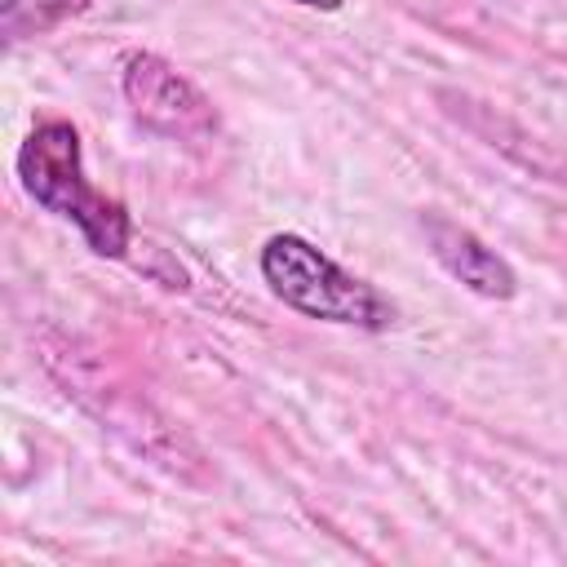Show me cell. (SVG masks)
Segmentation results:
<instances>
[{
    "mask_svg": "<svg viewBox=\"0 0 567 567\" xmlns=\"http://www.w3.org/2000/svg\"><path fill=\"white\" fill-rule=\"evenodd\" d=\"M421 230H425V244H430L434 261H439L461 288H470V292H478V297H487V301H509V297L518 292L514 266H509L492 244H483L474 230H465V226H456V221H447V217H439V213H425V217H421Z\"/></svg>",
    "mask_w": 567,
    "mask_h": 567,
    "instance_id": "4",
    "label": "cell"
},
{
    "mask_svg": "<svg viewBox=\"0 0 567 567\" xmlns=\"http://www.w3.org/2000/svg\"><path fill=\"white\" fill-rule=\"evenodd\" d=\"M133 266H137L142 275H151L155 284H164V288H177V292L190 288V275H186L164 248H155V244H142V257H133Z\"/></svg>",
    "mask_w": 567,
    "mask_h": 567,
    "instance_id": "6",
    "label": "cell"
},
{
    "mask_svg": "<svg viewBox=\"0 0 567 567\" xmlns=\"http://www.w3.org/2000/svg\"><path fill=\"white\" fill-rule=\"evenodd\" d=\"M292 4H306V9H319V13H337L346 0H292Z\"/></svg>",
    "mask_w": 567,
    "mask_h": 567,
    "instance_id": "7",
    "label": "cell"
},
{
    "mask_svg": "<svg viewBox=\"0 0 567 567\" xmlns=\"http://www.w3.org/2000/svg\"><path fill=\"white\" fill-rule=\"evenodd\" d=\"M18 182L44 213L71 221L97 257H133V217L120 199H106L89 186L80 128L71 120H44L27 133L18 146Z\"/></svg>",
    "mask_w": 567,
    "mask_h": 567,
    "instance_id": "1",
    "label": "cell"
},
{
    "mask_svg": "<svg viewBox=\"0 0 567 567\" xmlns=\"http://www.w3.org/2000/svg\"><path fill=\"white\" fill-rule=\"evenodd\" d=\"M93 0H0V31L4 40H31V35H49L62 22L80 18Z\"/></svg>",
    "mask_w": 567,
    "mask_h": 567,
    "instance_id": "5",
    "label": "cell"
},
{
    "mask_svg": "<svg viewBox=\"0 0 567 567\" xmlns=\"http://www.w3.org/2000/svg\"><path fill=\"white\" fill-rule=\"evenodd\" d=\"M257 266H261V279L270 284V292L306 319L346 323V328H363V332H381L394 323V301L381 288H372L368 279L341 270L306 235H292V230L270 235L261 244Z\"/></svg>",
    "mask_w": 567,
    "mask_h": 567,
    "instance_id": "2",
    "label": "cell"
},
{
    "mask_svg": "<svg viewBox=\"0 0 567 567\" xmlns=\"http://www.w3.org/2000/svg\"><path fill=\"white\" fill-rule=\"evenodd\" d=\"M120 89L133 111V120L168 142H204L217 133V111L213 102L159 53L133 49L120 62Z\"/></svg>",
    "mask_w": 567,
    "mask_h": 567,
    "instance_id": "3",
    "label": "cell"
}]
</instances>
